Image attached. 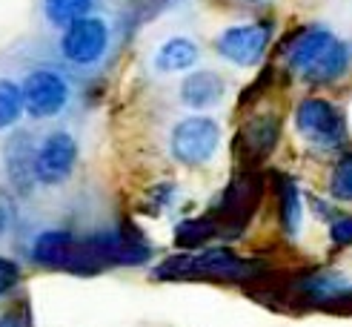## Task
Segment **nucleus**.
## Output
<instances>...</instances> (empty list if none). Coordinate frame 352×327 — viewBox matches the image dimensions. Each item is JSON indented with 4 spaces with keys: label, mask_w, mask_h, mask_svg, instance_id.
<instances>
[{
    "label": "nucleus",
    "mask_w": 352,
    "mask_h": 327,
    "mask_svg": "<svg viewBox=\"0 0 352 327\" xmlns=\"http://www.w3.org/2000/svg\"><path fill=\"white\" fill-rule=\"evenodd\" d=\"M280 135V124L275 115H258L246 124L238 135V147L246 158H267L272 152V147L278 144Z\"/></svg>",
    "instance_id": "12"
},
{
    "label": "nucleus",
    "mask_w": 352,
    "mask_h": 327,
    "mask_svg": "<svg viewBox=\"0 0 352 327\" xmlns=\"http://www.w3.org/2000/svg\"><path fill=\"white\" fill-rule=\"evenodd\" d=\"M0 327H32V313H29V302H21L17 307L6 310L0 316Z\"/></svg>",
    "instance_id": "24"
},
{
    "label": "nucleus",
    "mask_w": 352,
    "mask_h": 327,
    "mask_svg": "<svg viewBox=\"0 0 352 327\" xmlns=\"http://www.w3.org/2000/svg\"><path fill=\"white\" fill-rule=\"evenodd\" d=\"M255 270L252 262H243L226 247H206L201 253H184L166 258L155 270L157 279H192V275H206V279H243Z\"/></svg>",
    "instance_id": "2"
},
{
    "label": "nucleus",
    "mask_w": 352,
    "mask_h": 327,
    "mask_svg": "<svg viewBox=\"0 0 352 327\" xmlns=\"http://www.w3.org/2000/svg\"><path fill=\"white\" fill-rule=\"evenodd\" d=\"M32 262L46 270H66V273H98L103 262L92 250L89 238H75L66 230H46L34 238Z\"/></svg>",
    "instance_id": "1"
},
{
    "label": "nucleus",
    "mask_w": 352,
    "mask_h": 327,
    "mask_svg": "<svg viewBox=\"0 0 352 327\" xmlns=\"http://www.w3.org/2000/svg\"><path fill=\"white\" fill-rule=\"evenodd\" d=\"M181 103L189 109H212L223 101L226 95V81L218 75V72H209V69H201V72H189L184 81H181Z\"/></svg>",
    "instance_id": "11"
},
{
    "label": "nucleus",
    "mask_w": 352,
    "mask_h": 327,
    "mask_svg": "<svg viewBox=\"0 0 352 327\" xmlns=\"http://www.w3.org/2000/svg\"><path fill=\"white\" fill-rule=\"evenodd\" d=\"M272 41V26L270 23H238L226 26L215 38V52L235 66H255L267 55Z\"/></svg>",
    "instance_id": "8"
},
{
    "label": "nucleus",
    "mask_w": 352,
    "mask_h": 327,
    "mask_svg": "<svg viewBox=\"0 0 352 327\" xmlns=\"http://www.w3.org/2000/svg\"><path fill=\"white\" fill-rule=\"evenodd\" d=\"M250 3H261V0H250Z\"/></svg>",
    "instance_id": "26"
},
{
    "label": "nucleus",
    "mask_w": 352,
    "mask_h": 327,
    "mask_svg": "<svg viewBox=\"0 0 352 327\" xmlns=\"http://www.w3.org/2000/svg\"><path fill=\"white\" fill-rule=\"evenodd\" d=\"M21 89H23L26 115L34 120L58 118L69 107V101H72V83H69L63 72L52 66H38L26 72Z\"/></svg>",
    "instance_id": "6"
},
{
    "label": "nucleus",
    "mask_w": 352,
    "mask_h": 327,
    "mask_svg": "<svg viewBox=\"0 0 352 327\" xmlns=\"http://www.w3.org/2000/svg\"><path fill=\"white\" fill-rule=\"evenodd\" d=\"M329 241L336 247H352V215L329 218Z\"/></svg>",
    "instance_id": "22"
},
{
    "label": "nucleus",
    "mask_w": 352,
    "mask_h": 327,
    "mask_svg": "<svg viewBox=\"0 0 352 327\" xmlns=\"http://www.w3.org/2000/svg\"><path fill=\"white\" fill-rule=\"evenodd\" d=\"M95 12V0H43V17L49 26L66 29L69 23Z\"/></svg>",
    "instance_id": "18"
},
{
    "label": "nucleus",
    "mask_w": 352,
    "mask_h": 327,
    "mask_svg": "<svg viewBox=\"0 0 352 327\" xmlns=\"http://www.w3.org/2000/svg\"><path fill=\"white\" fill-rule=\"evenodd\" d=\"M295 129L318 149H341L346 144V120L327 98H304L295 107Z\"/></svg>",
    "instance_id": "3"
},
{
    "label": "nucleus",
    "mask_w": 352,
    "mask_h": 327,
    "mask_svg": "<svg viewBox=\"0 0 352 327\" xmlns=\"http://www.w3.org/2000/svg\"><path fill=\"white\" fill-rule=\"evenodd\" d=\"M329 198L341 204L352 201V152H344L329 172Z\"/></svg>",
    "instance_id": "20"
},
{
    "label": "nucleus",
    "mask_w": 352,
    "mask_h": 327,
    "mask_svg": "<svg viewBox=\"0 0 352 327\" xmlns=\"http://www.w3.org/2000/svg\"><path fill=\"white\" fill-rule=\"evenodd\" d=\"M78 164V141L66 129H52L34 152V181L43 187H60Z\"/></svg>",
    "instance_id": "7"
},
{
    "label": "nucleus",
    "mask_w": 352,
    "mask_h": 327,
    "mask_svg": "<svg viewBox=\"0 0 352 327\" xmlns=\"http://www.w3.org/2000/svg\"><path fill=\"white\" fill-rule=\"evenodd\" d=\"M23 273H21V264L12 262V258H3L0 255V299L3 296H12V293L17 290V284H21Z\"/></svg>",
    "instance_id": "21"
},
{
    "label": "nucleus",
    "mask_w": 352,
    "mask_h": 327,
    "mask_svg": "<svg viewBox=\"0 0 352 327\" xmlns=\"http://www.w3.org/2000/svg\"><path fill=\"white\" fill-rule=\"evenodd\" d=\"M221 147V127L215 118L206 115H189L178 120L169 135V152L172 158L184 167H204L215 158Z\"/></svg>",
    "instance_id": "4"
},
{
    "label": "nucleus",
    "mask_w": 352,
    "mask_h": 327,
    "mask_svg": "<svg viewBox=\"0 0 352 327\" xmlns=\"http://www.w3.org/2000/svg\"><path fill=\"white\" fill-rule=\"evenodd\" d=\"M198 58H201L198 43L184 38V34H175V38H169L157 46L152 63H155L157 72L172 75V72H189V69L198 63Z\"/></svg>",
    "instance_id": "13"
},
{
    "label": "nucleus",
    "mask_w": 352,
    "mask_h": 327,
    "mask_svg": "<svg viewBox=\"0 0 352 327\" xmlns=\"http://www.w3.org/2000/svg\"><path fill=\"white\" fill-rule=\"evenodd\" d=\"M349 66H352V43L338 38L324 52V58L304 75V81L307 83H336L338 78L349 72Z\"/></svg>",
    "instance_id": "15"
},
{
    "label": "nucleus",
    "mask_w": 352,
    "mask_h": 327,
    "mask_svg": "<svg viewBox=\"0 0 352 327\" xmlns=\"http://www.w3.org/2000/svg\"><path fill=\"white\" fill-rule=\"evenodd\" d=\"M34 152L38 147L32 144L29 135H17L6 144V172L14 187H32L34 184Z\"/></svg>",
    "instance_id": "14"
},
{
    "label": "nucleus",
    "mask_w": 352,
    "mask_h": 327,
    "mask_svg": "<svg viewBox=\"0 0 352 327\" xmlns=\"http://www.w3.org/2000/svg\"><path fill=\"white\" fill-rule=\"evenodd\" d=\"M89 244L103 262V267H138L152 255V247L135 230H107L89 235Z\"/></svg>",
    "instance_id": "9"
},
{
    "label": "nucleus",
    "mask_w": 352,
    "mask_h": 327,
    "mask_svg": "<svg viewBox=\"0 0 352 327\" xmlns=\"http://www.w3.org/2000/svg\"><path fill=\"white\" fill-rule=\"evenodd\" d=\"M278 215H280V227L287 235H298L304 224V201H301V189L292 178H280L278 181Z\"/></svg>",
    "instance_id": "16"
},
{
    "label": "nucleus",
    "mask_w": 352,
    "mask_h": 327,
    "mask_svg": "<svg viewBox=\"0 0 352 327\" xmlns=\"http://www.w3.org/2000/svg\"><path fill=\"white\" fill-rule=\"evenodd\" d=\"M109 43H112L109 21H103L100 14H86L63 29L60 55L78 69H92L107 58Z\"/></svg>",
    "instance_id": "5"
},
{
    "label": "nucleus",
    "mask_w": 352,
    "mask_h": 327,
    "mask_svg": "<svg viewBox=\"0 0 352 327\" xmlns=\"http://www.w3.org/2000/svg\"><path fill=\"white\" fill-rule=\"evenodd\" d=\"M6 227H9V215H6V210H0V235L6 233Z\"/></svg>",
    "instance_id": "25"
},
{
    "label": "nucleus",
    "mask_w": 352,
    "mask_h": 327,
    "mask_svg": "<svg viewBox=\"0 0 352 327\" xmlns=\"http://www.w3.org/2000/svg\"><path fill=\"white\" fill-rule=\"evenodd\" d=\"M221 233V224L215 215H201V218H189L181 221L178 230H175V241H178L181 250H195L204 247L209 238H215Z\"/></svg>",
    "instance_id": "17"
},
{
    "label": "nucleus",
    "mask_w": 352,
    "mask_h": 327,
    "mask_svg": "<svg viewBox=\"0 0 352 327\" xmlns=\"http://www.w3.org/2000/svg\"><path fill=\"white\" fill-rule=\"evenodd\" d=\"M336 41H338V34L329 32L327 26H307L301 32L289 34V41L284 43V49H280V55H284L287 66L298 78H304Z\"/></svg>",
    "instance_id": "10"
},
{
    "label": "nucleus",
    "mask_w": 352,
    "mask_h": 327,
    "mask_svg": "<svg viewBox=\"0 0 352 327\" xmlns=\"http://www.w3.org/2000/svg\"><path fill=\"white\" fill-rule=\"evenodd\" d=\"M309 293H315V296H321V299H329V296H338L341 290H346V284L338 279V275H318V279H312L307 284Z\"/></svg>",
    "instance_id": "23"
},
{
    "label": "nucleus",
    "mask_w": 352,
    "mask_h": 327,
    "mask_svg": "<svg viewBox=\"0 0 352 327\" xmlns=\"http://www.w3.org/2000/svg\"><path fill=\"white\" fill-rule=\"evenodd\" d=\"M23 115H26V103H23L21 83L0 75V132L14 129Z\"/></svg>",
    "instance_id": "19"
}]
</instances>
